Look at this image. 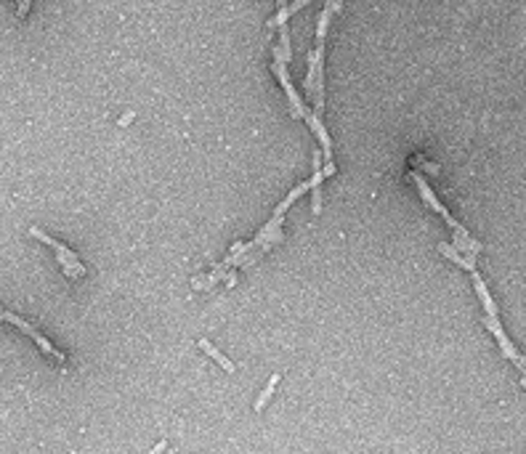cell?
<instances>
[{
	"instance_id": "1",
	"label": "cell",
	"mask_w": 526,
	"mask_h": 454,
	"mask_svg": "<svg viewBox=\"0 0 526 454\" xmlns=\"http://www.w3.org/2000/svg\"><path fill=\"white\" fill-rule=\"evenodd\" d=\"M30 234H32L35 239H41L43 245H48V247H54V250H56V258H59L61 269H64V274H67V277H85V266H82L80 258L75 256L67 245H61V242H56L54 237L43 234L38 226H32V229H30Z\"/></svg>"
},
{
	"instance_id": "2",
	"label": "cell",
	"mask_w": 526,
	"mask_h": 454,
	"mask_svg": "<svg viewBox=\"0 0 526 454\" xmlns=\"http://www.w3.org/2000/svg\"><path fill=\"white\" fill-rule=\"evenodd\" d=\"M271 72L277 75V80L282 82V88H284V93H287V101H290V112H293V117H298V120H304L306 117V104L301 101V96H298V91H295V85H293V80H290V72H287V64H284L282 59H274L271 61Z\"/></svg>"
},
{
	"instance_id": "3",
	"label": "cell",
	"mask_w": 526,
	"mask_h": 454,
	"mask_svg": "<svg viewBox=\"0 0 526 454\" xmlns=\"http://www.w3.org/2000/svg\"><path fill=\"white\" fill-rule=\"evenodd\" d=\"M3 321H11V324H16V327H19L24 335H30L32 340H35V343H38V345H41L43 354H48L51 359H56V361H64V354H61V351H56V348H54V345H51V343H48V340H45V337H43L41 332L32 327V324H27L21 316L11 314V311H3Z\"/></svg>"
},
{
	"instance_id": "4",
	"label": "cell",
	"mask_w": 526,
	"mask_h": 454,
	"mask_svg": "<svg viewBox=\"0 0 526 454\" xmlns=\"http://www.w3.org/2000/svg\"><path fill=\"white\" fill-rule=\"evenodd\" d=\"M306 122H308V128H311V133L317 136V141L322 144V152H324V165H335L332 162V141H330V133H327V128H324V122L319 115H314V112H306Z\"/></svg>"
},
{
	"instance_id": "5",
	"label": "cell",
	"mask_w": 526,
	"mask_h": 454,
	"mask_svg": "<svg viewBox=\"0 0 526 454\" xmlns=\"http://www.w3.org/2000/svg\"><path fill=\"white\" fill-rule=\"evenodd\" d=\"M324 168H322V155H314V176H311V213L319 216L322 213V183H324Z\"/></svg>"
},
{
	"instance_id": "6",
	"label": "cell",
	"mask_w": 526,
	"mask_h": 454,
	"mask_svg": "<svg viewBox=\"0 0 526 454\" xmlns=\"http://www.w3.org/2000/svg\"><path fill=\"white\" fill-rule=\"evenodd\" d=\"M409 178L415 181V186H418V192H420V197H423V202H425V205H428V207H431V210H436V213H439V216H442V218L449 216V210H446L444 205H442V202L436 199V194H433V189L428 186V181H425V178L420 176L418 170H412V173H409Z\"/></svg>"
},
{
	"instance_id": "7",
	"label": "cell",
	"mask_w": 526,
	"mask_h": 454,
	"mask_svg": "<svg viewBox=\"0 0 526 454\" xmlns=\"http://www.w3.org/2000/svg\"><path fill=\"white\" fill-rule=\"evenodd\" d=\"M452 245L457 247V250H463L466 256H476V253H481L484 247H481V242H476V239L468 234V229H455L452 231Z\"/></svg>"
},
{
	"instance_id": "8",
	"label": "cell",
	"mask_w": 526,
	"mask_h": 454,
	"mask_svg": "<svg viewBox=\"0 0 526 454\" xmlns=\"http://www.w3.org/2000/svg\"><path fill=\"white\" fill-rule=\"evenodd\" d=\"M439 253H442V256L449 258L452 263H457V266H463V269H466V271H470V274L476 271V260H473V258H476V256H460V250H457L455 245H446V242H442V245H439Z\"/></svg>"
},
{
	"instance_id": "9",
	"label": "cell",
	"mask_w": 526,
	"mask_h": 454,
	"mask_svg": "<svg viewBox=\"0 0 526 454\" xmlns=\"http://www.w3.org/2000/svg\"><path fill=\"white\" fill-rule=\"evenodd\" d=\"M279 30V40H277V45H274V59H282L284 64L293 59V43H290V30H287V24H279L277 27Z\"/></svg>"
},
{
	"instance_id": "10",
	"label": "cell",
	"mask_w": 526,
	"mask_h": 454,
	"mask_svg": "<svg viewBox=\"0 0 526 454\" xmlns=\"http://www.w3.org/2000/svg\"><path fill=\"white\" fill-rule=\"evenodd\" d=\"M306 192H311V183H308V181H306V183H298V186H295V189H293V192H290V194H287V197H284L282 202L277 205V210H274V216L284 218V213H287V210H290V207H293V205L298 202V197H304Z\"/></svg>"
},
{
	"instance_id": "11",
	"label": "cell",
	"mask_w": 526,
	"mask_h": 454,
	"mask_svg": "<svg viewBox=\"0 0 526 454\" xmlns=\"http://www.w3.org/2000/svg\"><path fill=\"white\" fill-rule=\"evenodd\" d=\"M473 287H476V293H479V297H481V306H484L486 316H497V306H494V300H492V295H489V290H486L484 279H481L479 271H473Z\"/></svg>"
},
{
	"instance_id": "12",
	"label": "cell",
	"mask_w": 526,
	"mask_h": 454,
	"mask_svg": "<svg viewBox=\"0 0 526 454\" xmlns=\"http://www.w3.org/2000/svg\"><path fill=\"white\" fill-rule=\"evenodd\" d=\"M226 277H229V271H226V269H221V266H216L210 274L192 279V287H194V290H207V287H213L216 282H221V279H226Z\"/></svg>"
},
{
	"instance_id": "13",
	"label": "cell",
	"mask_w": 526,
	"mask_h": 454,
	"mask_svg": "<svg viewBox=\"0 0 526 454\" xmlns=\"http://www.w3.org/2000/svg\"><path fill=\"white\" fill-rule=\"evenodd\" d=\"M200 348H203V351H205L207 356H213V359H216V361L221 364L226 372H234V364H231V361H229V359H226V356H223L221 351H218V348H216V345L210 343V340H200Z\"/></svg>"
},
{
	"instance_id": "14",
	"label": "cell",
	"mask_w": 526,
	"mask_h": 454,
	"mask_svg": "<svg viewBox=\"0 0 526 454\" xmlns=\"http://www.w3.org/2000/svg\"><path fill=\"white\" fill-rule=\"evenodd\" d=\"M282 220H284V218H279V216H274V218H271V220H268V223L263 226L261 231L255 234V239H253V242H255V247H261L263 242H266V239L271 237L274 231H279V229H282Z\"/></svg>"
},
{
	"instance_id": "15",
	"label": "cell",
	"mask_w": 526,
	"mask_h": 454,
	"mask_svg": "<svg viewBox=\"0 0 526 454\" xmlns=\"http://www.w3.org/2000/svg\"><path fill=\"white\" fill-rule=\"evenodd\" d=\"M277 383H279V375H271L268 377V385L261 391V396H258V401H255V412H261L263 407L268 404V398L274 396V391H277Z\"/></svg>"
},
{
	"instance_id": "16",
	"label": "cell",
	"mask_w": 526,
	"mask_h": 454,
	"mask_svg": "<svg viewBox=\"0 0 526 454\" xmlns=\"http://www.w3.org/2000/svg\"><path fill=\"white\" fill-rule=\"evenodd\" d=\"M497 343H500V351H503V356H505V359H510V361H516V359L521 356V354H518V348L510 343V337H507V335H500V337H497Z\"/></svg>"
},
{
	"instance_id": "17",
	"label": "cell",
	"mask_w": 526,
	"mask_h": 454,
	"mask_svg": "<svg viewBox=\"0 0 526 454\" xmlns=\"http://www.w3.org/2000/svg\"><path fill=\"white\" fill-rule=\"evenodd\" d=\"M484 327L492 332L494 337H500V335H505V330H503V324H500V319L497 316H486L484 319Z\"/></svg>"
},
{
	"instance_id": "18",
	"label": "cell",
	"mask_w": 526,
	"mask_h": 454,
	"mask_svg": "<svg viewBox=\"0 0 526 454\" xmlns=\"http://www.w3.org/2000/svg\"><path fill=\"white\" fill-rule=\"evenodd\" d=\"M415 165H420L425 173H431V176H436V173H439V168H436L433 162H425L423 157H415Z\"/></svg>"
},
{
	"instance_id": "19",
	"label": "cell",
	"mask_w": 526,
	"mask_h": 454,
	"mask_svg": "<svg viewBox=\"0 0 526 454\" xmlns=\"http://www.w3.org/2000/svg\"><path fill=\"white\" fill-rule=\"evenodd\" d=\"M30 5H32V0H21L19 5H16V16H19V19H27V11H30Z\"/></svg>"
},
{
	"instance_id": "20",
	"label": "cell",
	"mask_w": 526,
	"mask_h": 454,
	"mask_svg": "<svg viewBox=\"0 0 526 454\" xmlns=\"http://www.w3.org/2000/svg\"><path fill=\"white\" fill-rule=\"evenodd\" d=\"M308 3H311V0H293V3L287 5V11H290V16H293V14H298V11H301L304 5H308Z\"/></svg>"
},
{
	"instance_id": "21",
	"label": "cell",
	"mask_w": 526,
	"mask_h": 454,
	"mask_svg": "<svg viewBox=\"0 0 526 454\" xmlns=\"http://www.w3.org/2000/svg\"><path fill=\"white\" fill-rule=\"evenodd\" d=\"M513 364H516V367H518V370H521V375L526 377V356H518V359H516V361H513Z\"/></svg>"
},
{
	"instance_id": "22",
	"label": "cell",
	"mask_w": 526,
	"mask_h": 454,
	"mask_svg": "<svg viewBox=\"0 0 526 454\" xmlns=\"http://www.w3.org/2000/svg\"><path fill=\"white\" fill-rule=\"evenodd\" d=\"M237 284V274L234 271H229V277H226V287H234Z\"/></svg>"
},
{
	"instance_id": "23",
	"label": "cell",
	"mask_w": 526,
	"mask_h": 454,
	"mask_svg": "<svg viewBox=\"0 0 526 454\" xmlns=\"http://www.w3.org/2000/svg\"><path fill=\"white\" fill-rule=\"evenodd\" d=\"M130 120H133V112H128V115H122V117H120V125H128Z\"/></svg>"
},
{
	"instance_id": "24",
	"label": "cell",
	"mask_w": 526,
	"mask_h": 454,
	"mask_svg": "<svg viewBox=\"0 0 526 454\" xmlns=\"http://www.w3.org/2000/svg\"><path fill=\"white\" fill-rule=\"evenodd\" d=\"M0 321H3V311H0Z\"/></svg>"
},
{
	"instance_id": "25",
	"label": "cell",
	"mask_w": 526,
	"mask_h": 454,
	"mask_svg": "<svg viewBox=\"0 0 526 454\" xmlns=\"http://www.w3.org/2000/svg\"><path fill=\"white\" fill-rule=\"evenodd\" d=\"M19 3H21V0H19Z\"/></svg>"
}]
</instances>
